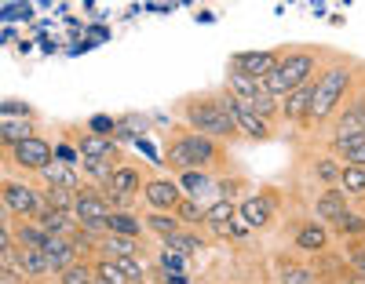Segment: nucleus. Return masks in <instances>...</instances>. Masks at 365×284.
Wrapping results in <instances>:
<instances>
[{
	"label": "nucleus",
	"mask_w": 365,
	"mask_h": 284,
	"mask_svg": "<svg viewBox=\"0 0 365 284\" xmlns=\"http://www.w3.org/2000/svg\"><path fill=\"white\" fill-rule=\"evenodd\" d=\"M91 132H96V135H106V139H113L117 135V120L113 117H91Z\"/></svg>",
	"instance_id": "42"
},
{
	"label": "nucleus",
	"mask_w": 365,
	"mask_h": 284,
	"mask_svg": "<svg viewBox=\"0 0 365 284\" xmlns=\"http://www.w3.org/2000/svg\"><path fill=\"white\" fill-rule=\"evenodd\" d=\"M344 164H354V168H365V146H354L344 153Z\"/></svg>",
	"instance_id": "44"
},
{
	"label": "nucleus",
	"mask_w": 365,
	"mask_h": 284,
	"mask_svg": "<svg viewBox=\"0 0 365 284\" xmlns=\"http://www.w3.org/2000/svg\"><path fill=\"white\" fill-rule=\"evenodd\" d=\"M332 226H336V233L340 237H365V215H358V211H347L344 219H340V223H332Z\"/></svg>",
	"instance_id": "33"
},
{
	"label": "nucleus",
	"mask_w": 365,
	"mask_h": 284,
	"mask_svg": "<svg viewBox=\"0 0 365 284\" xmlns=\"http://www.w3.org/2000/svg\"><path fill=\"white\" fill-rule=\"evenodd\" d=\"M34 223L48 233V237H70L73 230H81V219L73 211H58V208H44Z\"/></svg>",
	"instance_id": "11"
},
{
	"label": "nucleus",
	"mask_w": 365,
	"mask_h": 284,
	"mask_svg": "<svg viewBox=\"0 0 365 284\" xmlns=\"http://www.w3.org/2000/svg\"><path fill=\"white\" fill-rule=\"evenodd\" d=\"M41 251L48 256L51 273H66L70 266H77V241L73 237H48V244Z\"/></svg>",
	"instance_id": "9"
},
{
	"label": "nucleus",
	"mask_w": 365,
	"mask_h": 284,
	"mask_svg": "<svg viewBox=\"0 0 365 284\" xmlns=\"http://www.w3.org/2000/svg\"><path fill=\"white\" fill-rule=\"evenodd\" d=\"M146 204L154 208V211H175L179 204H182V189H179V182H172V179H154V182H146Z\"/></svg>",
	"instance_id": "8"
},
{
	"label": "nucleus",
	"mask_w": 365,
	"mask_h": 284,
	"mask_svg": "<svg viewBox=\"0 0 365 284\" xmlns=\"http://www.w3.org/2000/svg\"><path fill=\"white\" fill-rule=\"evenodd\" d=\"M314 211H318V219H322V223H340V219L351 211V197L344 194L340 186H329L325 194L318 197Z\"/></svg>",
	"instance_id": "12"
},
{
	"label": "nucleus",
	"mask_w": 365,
	"mask_h": 284,
	"mask_svg": "<svg viewBox=\"0 0 365 284\" xmlns=\"http://www.w3.org/2000/svg\"><path fill=\"white\" fill-rule=\"evenodd\" d=\"M311 102H314V80H307L303 88H296L292 95H285L282 99V113L289 117V120H307V113H311Z\"/></svg>",
	"instance_id": "14"
},
{
	"label": "nucleus",
	"mask_w": 365,
	"mask_h": 284,
	"mask_svg": "<svg viewBox=\"0 0 365 284\" xmlns=\"http://www.w3.org/2000/svg\"><path fill=\"white\" fill-rule=\"evenodd\" d=\"M208 186H212V182H208V175H205V172H197V168L179 175V189H182L187 197H197V194H205Z\"/></svg>",
	"instance_id": "31"
},
{
	"label": "nucleus",
	"mask_w": 365,
	"mask_h": 284,
	"mask_svg": "<svg viewBox=\"0 0 365 284\" xmlns=\"http://www.w3.org/2000/svg\"><path fill=\"white\" fill-rule=\"evenodd\" d=\"M19 266L29 273V277H44V273H51L48 270V256L41 248H19Z\"/></svg>",
	"instance_id": "26"
},
{
	"label": "nucleus",
	"mask_w": 365,
	"mask_h": 284,
	"mask_svg": "<svg viewBox=\"0 0 365 284\" xmlns=\"http://www.w3.org/2000/svg\"><path fill=\"white\" fill-rule=\"evenodd\" d=\"M143 223L154 230V233H161V237H172V233H179V219L172 215V211H154V215H146Z\"/></svg>",
	"instance_id": "29"
},
{
	"label": "nucleus",
	"mask_w": 365,
	"mask_h": 284,
	"mask_svg": "<svg viewBox=\"0 0 365 284\" xmlns=\"http://www.w3.org/2000/svg\"><path fill=\"white\" fill-rule=\"evenodd\" d=\"M234 204L223 197V201H216V204H212V208H205V219H201V223L208 226V230H216V233H230V223H234Z\"/></svg>",
	"instance_id": "19"
},
{
	"label": "nucleus",
	"mask_w": 365,
	"mask_h": 284,
	"mask_svg": "<svg viewBox=\"0 0 365 284\" xmlns=\"http://www.w3.org/2000/svg\"><path fill=\"white\" fill-rule=\"evenodd\" d=\"M249 230H252V226H249V223H245V219H241V215H237L234 223H230V233H234V237H245Z\"/></svg>",
	"instance_id": "48"
},
{
	"label": "nucleus",
	"mask_w": 365,
	"mask_h": 284,
	"mask_svg": "<svg viewBox=\"0 0 365 284\" xmlns=\"http://www.w3.org/2000/svg\"><path fill=\"white\" fill-rule=\"evenodd\" d=\"M340 189H344L347 197H358V194H365V168L344 164V179H340Z\"/></svg>",
	"instance_id": "30"
},
{
	"label": "nucleus",
	"mask_w": 365,
	"mask_h": 284,
	"mask_svg": "<svg viewBox=\"0 0 365 284\" xmlns=\"http://www.w3.org/2000/svg\"><path fill=\"white\" fill-rule=\"evenodd\" d=\"M4 146H19L26 139H34V124H29V117H4Z\"/></svg>",
	"instance_id": "22"
},
{
	"label": "nucleus",
	"mask_w": 365,
	"mask_h": 284,
	"mask_svg": "<svg viewBox=\"0 0 365 284\" xmlns=\"http://www.w3.org/2000/svg\"><path fill=\"white\" fill-rule=\"evenodd\" d=\"M311 77H314V55L292 51V55H285L278 66L270 70V77L263 80V88L274 95V99H285V95H292L296 88H303Z\"/></svg>",
	"instance_id": "1"
},
{
	"label": "nucleus",
	"mask_w": 365,
	"mask_h": 284,
	"mask_svg": "<svg viewBox=\"0 0 365 284\" xmlns=\"http://www.w3.org/2000/svg\"><path fill=\"white\" fill-rule=\"evenodd\" d=\"M63 284H96V270L84 266V263H77V266H70V270L63 273Z\"/></svg>",
	"instance_id": "39"
},
{
	"label": "nucleus",
	"mask_w": 365,
	"mask_h": 284,
	"mask_svg": "<svg viewBox=\"0 0 365 284\" xmlns=\"http://www.w3.org/2000/svg\"><path fill=\"white\" fill-rule=\"evenodd\" d=\"M358 132H365V99L351 102L344 117L336 120V135H358Z\"/></svg>",
	"instance_id": "21"
},
{
	"label": "nucleus",
	"mask_w": 365,
	"mask_h": 284,
	"mask_svg": "<svg viewBox=\"0 0 365 284\" xmlns=\"http://www.w3.org/2000/svg\"><path fill=\"white\" fill-rule=\"evenodd\" d=\"M190 277L187 273H165V284H187Z\"/></svg>",
	"instance_id": "49"
},
{
	"label": "nucleus",
	"mask_w": 365,
	"mask_h": 284,
	"mask_svg": "<svg viewBox=\"0 0 365 284\" xmlns=\"http://www.w3.org/2000/svg\"><path fill=\"white\" fill-rule=\"evenodd\" d=\"M44 244H48V233L34 223V219L19 226V248H44Z\"/></svg>",
	"instance_id": "32"
},
{
	"label": "nucleus",
	"mask_w": 365,
	"mask_h": 284,
	"mask_svg": "<svg viewBox=\"0 0 365 284\" xmlns=\"http://www.w3.org/2000/svg\"><path fill=\"white\" fill-rule=\"evenodd\" d=\"M44 208L73 211V208H77V194H73V189H58V186H48V189H44ZM73 215H77V211H73Z\"/></svg>",
	"instance_id": "28"
},
{
	"label": "nucleus",
	"mask_w": 365,
	"mask_h": 284,
	"mask_svg": "<svg viewBox=\"0 0 365 284\" xmlns=\"http://www.w3.org/2000/svg\"><path fill=\"white\" fill-rule=\"evenodd\" d=\"M99 251H103V259H128V256H135V241H132V237H113V233H106V237L99 241Z\"/></svg>",
	"instance_id": "25"
},
{
	"label": "nucleus",
	"mask_w": 365,
	"mask_h": 284,
	"mask_svg": "<svg viewBox=\"0 0 365 284\" xmlns=\"http://www.w3.org/2000/svg\"><path fill=\"white\" fill-rule=\"evenodd\" d=\"M0 113H4V117H29V106L26 102H4Z\"/></svg>",
	"instance_id": "45"
},
{
	"label": "nucleus",
	"mask_w": 365,
	"mask_h": 284,
	"mask_svg": "<svg viewBox=\"0 0 365 284\" xmlns=\"http://www.w3.org/2000/svg\"><path fill=\"white\" fill-rule=\"evenodd\" d=\"M143 230H146V223H139L135 215H128V211H113L110 219H106V233H113V237H143Z\"/></svg>",
	"instance_id": "20"
},
{
	"label": "nucleus",
	"mask_w": 365,
	"mask_h": 284,
	"mask_svg": "<svg viewBox=\"0 0 365 284\" xmlns=\"http://www.w3.org/2000/svg\"><path fill=\"white\" fill-rule=\"evenodd\" d=\"M282 284H314V273H311V270H303V266H285Z\"/></svg>",
	"instance_id": "41"
},
{
	"label": "nucleus",
	"mask_w": 365,
	"mask_h": 284,
	"mask_svg": "<svg viewBox=\"0 0 365 284\" xmlns=\"http://www.w3.org/2000/svg\"><path fill=\"white\" fill-rule=\"evenodd\" d=\"M296 244H299L303 251H325V244H329V233H325V226H322V223H307V226H299V233H296Z\"/></svg>",
	"instance_id": "24"
},
{
	"label": "nucleus",
	"mask_w": 365,
	"mask_h": 284,
	"mask_svg": "<svg viewBox=\"0 0 365 284\" xmlns=\"http://www.w3.org/2000/svg\"><path fill=\"white\" fill-rule=\"evenodd\" d=\"M205 248V241L201 237H190V233H172V237H165V251H175V256H182V259H187V256H194V251H201Z\"/></svg>",
	"instance_id": "27"
},
{
	"label": "nucleus",
	"mask_w": 365,
	"mask_h": 284,
	"mask_svg": "<svg viewBox=\"0 0 365 284\" xmlns=\"http://www.w3.org/2000/svg\"><path fill=\"white\" fill-rule=\"evenodd\" d=\"M11 157H15V164H22V168H29V172H44V168L55 161V149H51L41 135H34V139L11 146Z\"/></svg>",
	"instance_id": "7"
},
{
	"label": "nucleus",
	"mask_w": 365,
	"mask_h": 284,
	"mask_svg": "<svg viewBox=\"0 0 365 284\" xmlns=\"http://www.w3.org/2000/svg\"><path fill=\"white\" fill-rule=\"evenodd\" d=\"M278 55L274 51H241V55H234L230 58V66H237V70H245L249 77H256V80H267L270 77V70L278 66Z\"/></svg>",
	"instance_id": "10"
},
{
	"label": "nucleus",
	"mask_w": 365,
	"mask_h": 284,
	"mask_svg": "<svg viewBox=\"0 0 365 284\" xmlns=\"http://www.w3.org/2000/svg\"><path fill=\"white\" fill-rule=\"evenodd\" d=\"M41 175H44V182H48V186H58V189H73V194H81V179H77L73 164L51 161V164H48Z\"/></svg>",
	"instance_id": "18"
},
{
	"label": "nucleus",
	"mask_w": 365,
	"mask_h": 284,
	"mask_svg": "<svg viewBox=\"0 0 365 284\" xmlns=\"http://www.w3.org/2000/svg\"><path fill=\"white\" fill-rule=\"evenodd\" d=\"M249 106H252V110H256V113H259L263 120H270L274 113H278V110H282V102H278V99H274V95H270L267 88H263L259 95H256V99H252Z\"/></svg>",
	"instance_id": "37"
},
{
	"label": "nucleus",
	"mask_w": 365,
	"mask_h": 284,
	"mask_svg": "<svg viewBox=\"0 0 365 284\" xmlns=\"http://www.w3.org/2000/svg\"><path fill=\"white\" fill-rule=\"evenodd\" d=\"M220 102H223V110L230 113V120H234V128H237V132H245L249 139H270V124H267V120H263V117H259V113L249 106V102L234 99L230 91L223 95Z\"/></svg>",
	"instance_id": "5"
},
{
	"label": "nucleus",
	"mask_w": 365,
	"mask_h": 284,
	"mask_svg": "<svg viewBox=\"0 0 365 284\" xmlns=\"http://www.w3.org/2000/svg\"><path fill=\"white\" fill-rule=\"evenodd\" d=\"M81 157H91V161H113V139H106V135H84L81 139Z\"/></svg>",
	"instance_id": "23"
},
{
	"label": "nucleus",
	"mask_w": 365,
	"mask_h": 284,
	"mask_svg": "<svg viewBox=\"0 0 365 284\" xmlns=\"http://www.w3.org/2000/svg\"><path fill=\"white\" fill-rule=\"evenodd\" d=\"M179 142L187 146V153H190L194 168H205V164H212V161H216V157H220L216 142H212L208 135H197V132H190V135H179Z\"/></svg>",
	"instance_id": "13"
},
{
	"label": "nucleus",
	"mask_w": 365,
	"mask_h": 284,
	"mask_svg": "<svg viewBox=\"0 0 365 284\" xmlns=\"http://www.w3.org/2000/svg\"><path fill=\"white\" fill-rule=\"evenodd\" d=\"M351 88V70L347 66H332V70H325L318 80H314V102H311V113H307V120H325L332 110L340 106V99H344V91Z\"/></svg>",
	"instance_id": "2"
},
{
	"label": "nucleus",
	"mask_w": 365,
	"mask_h": 284,
	"mask_svg": "<svg viewBox=\"0 0 365 284\" xmlns=\"http://www.w3.org/2000/svg\"><path fill=\"white\" fill-rule=\"evenodd\" d=\"M175 219H179V223H201V219H205V208H197V201H187V197H182V204L175 208Z\"/></svg>",
	"instance_id": "40"
},
{
	"label": "nucleus",
	"mask_w": 365,
	"mask_h": 284,
	"mask_svg": "<svg viewBox=\"0 0 365 284\" xmlns=\"http://www.w3.org/2000/svg\"><path fill=\"white\" fill-rule=\"evenodd\" d=\"M351 263H354V270L365 277V244H358V248H351Z\"/></svg>",
	"instance_id": "46"
},
{
	"label": "nucleus",
	"mask_w": 365,
	"mask_h": 284,
	"mask_svg": "<svg viewBox=\"0 0 365 284\" xmlns=\"http://www.w3.org/2000/svg\"><path fill=\"white\" fill-rule=\"evenodd\" d=\"M117 266H120V273H125L128 280H143V263L135 259V256H128V259H113Z\"/></svg>",
	"instance_id": "43"
},
{
	"label": "nucleus",
	"mask_w": 365,
	"mask_h": 284,
	"mask_svg": "<svg viewBox=\"0 0 365 284\" xmlns=\"http://www.w3.org/2000/svg\"><path fill=\"white\" fill-rule=\"evenodd\" d=\"M96 280H106V284H132L125 273H120V266L113 259H99L96 263Z\"/></svg>",
	"instance_id": "34"
},
{
	"label": "nucleus",
	"mask_w": 365,
	"mask_h": 284,
	"mask_svg": "<svg viewBox=\"0 0 365 284\" xmlns=\"http://www.w3.org/2000/svg\"><path fill=\"white\" fill-rule=\"evenodd\" d=\"M168 164L182 175V172H194V161H190V153H187V146H182L179 139L168 146Z\"/></svg>",
	"instance_id": "35"
},
{
	"label": "nucleus",
	"mask_w": 365,
	"mask_h": 284,
	"mask_svg": "<svg viewBox=\"0 0 365 284\" xmlns=\"http://www.w3.org/2000/svg\"><path fill=\"white\" fill-rule=\"evenodd\" d=\"M314 175H318L322 182H329V186H332V182H340V179H344V164H336L332 157H325V161H318V164H314Z\"/></svg>",
	"instance_id": "38"
},
{
	"label": "nucleus",
	"mask_w": 365,
	"mask_h": 284,
	"mask_svg": "<svg viewBox=\"0 0 365 284\" xmlns=\"http://www.w3.org/2000/svg\"><path fill=\"white\" fill-rule=\"evenodd\" d=\"M106 194L132 201V197L139 194V172L128 168V164H117V168H113V179H110V186H106Z\"/></svg>",
	"instance_id": "17"
},
{
	"label": "nucleus",
	"mask_w": 365,
	"mask_h": 284,
	"mask_svg": "<svg viewBox=\"0 0 365 284\" xmlns=\"http://www.w3.org/2000/svg\"><path fill=\"white\" fill-rule=\"evenodd\" d=\"M4 211H11V215L29 223V219H37L44 211V197L34 194L26 182H4Z\"/></svg>",
	"instance_id": "6"
},
{
	"label": "nucleus",
	"mask_w": 365,
	"mask_h": 284,
	"mask_svg": "<svg viewBox=\"0 0 365 284\" xmlns=\"http://www.w3.org/2000/svg\"><path fill=\"white\" fill-rule=\"evenodd\" d=\"M227 88H230L234 99H241V102H252L256 95L263 91V80H256V77H249L245 70L230 66V73H227Z\"/></svg>",
	"instance_id": "16"
},
{
	"label": "nucleus",
	"mask_w": 365,
	"mask_h": 284,
	"mask_svg": "<svg viewBox=\"0 0 365 284\" xmlns=\"http://www.w3.org/2000/svg\"><path fill=\"white\" fill-rule=\"evenodd\" d=\"M245 223L252 226V230H259V226H267L270 223V215H274V201L270 197H263V194H256V197H245L241 201V211H237Z\"/></svg>",
	"instance_id": "15"
},
{
	"label": "nucleus",
	"mask_w": 365,
	"mask_h": 284,
	"mask_svg": "<svg viewBox=\"0 0 365 284\" xmlns=\"http://www.w3.org/2000/svg\"><path fill=\"white\" fill-rule=\"evenodd\" d=\"M81 168L96 179V182H103V186H110V179H113V168H110V161H91V157H81Z\"/></svg>",
	"instance_id": "36"
},
{
	"label": "nucleus",
	"mask_w": 365,
	"mask_h": 284,
	"mask_svg": "<svg viewBox=\"0 0 365 284\" xmlns=\"http://www.w3.org/2000/svg\"><path fill=\"white\" fill-rule=\"evenodd\" d=\"M187 120H190V128H194L197 135H208V139H227V135L237 132L234 120H230V113L223 110L220 99L190 102V106H187Z\"/></svg>",
	"instance_id": "3"
},
{
	"label": "nucleus",
	"mask_w": 365,
	"mask_h": 284,
	"mask_svg": "<svg viewBox=\"0 0 365 284\" xmlns=\"http://www.w3.org/2000/svg\"><path fill=\"white\" fill-rule=\"evenodd\" d=\"M344 284H365V280H361V277H347Z\"/></svg>",
	"instance_id": "50"
},
{
	"label": "nucleus",
	"mask_w": 365,
	"mask_h": 284,
	"mask_svg": "<svg viewBox=\"0 0 365 284\" xmlns=\"http://www.w3.org/2000/svg\"><path fill=\"white\" fill-rule=\"evenodd\" d=\"M77 219H81V233H106V219L113 215L110 201L103 194H96V189H81L77 194Z\"/></svg>",
	"instance_id": "4"
},
{
	"label": "nucleus",
	"mask_w": 365,
	"mask_h": 284,
	"mask_svg": "<svg viewBox=\"0 0 365 284\" xmlns=\"http://www.w3.org/2000/svg\"><path fill=\"white\" fill-rule=\"evenodd\" d=\"M55 161H66V164H73V161H81V157H77L70 146H58V149H55Z\"/></svg>",
	"instance_id": "47"
}]
</instances>
